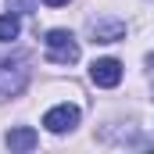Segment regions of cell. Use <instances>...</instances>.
Returning <instances> with one entry per match:
<instances>
[{
  "label": "cell",
  "instance_id": "cell-1",
  "mask_svg": "<svg viewBox=\"0 0 154 154\" xmlns=\"http://www.w3.org/2000/svg\"><path fill=\"white\" fill-rule=\"evenodd\" d=\"M32 75L29 68V57L25 54H11V57H0V97H14L25 90V82Z\"/></svg>",
  "mask_w": 154,
  "mask_h": 154
},
{
  "label": "cell",
  "instance_id": "cell-2",
  "mask_svg": "<svg viewBox=\"0 0 154 154\" xmlns=\"http://www.w3.org/2000/svg\"><path fill=\"white\" fill-rule=\"evenodd\" d=\"M43 43H47V61L50 65H75L79 61V43L68 29H50Z\"/></svg>",
  "mask_w": 154,
  "mask_h": 154
},
{
  "label": "cell",
  "instance_id": "cell-8",
  "mask_svg": "<svg viewBox=\"0 0 154 154\" xmlns=\"http://www.w3.org/2000/svg\"><path fill=\"white\" fill-rule=\"evenodd\" d=\"M47 7H61V4H68V0H43Z\"/></svg>",
  "mask_w": 154,
  "mask_h": 154
},
{
  "label": "cell",
  "instance_id": "cell-7",
  "mask_svg": "<svg viewBox=\"0 0 154 154\" xmlns=\"http://www.w3.org/2000/svg\"><path fill=\"white\" fill-rule=\"evenodd\" d=\"M18 29H22V22L14 14H0V43H11L18 36Z\"/></svg>",
  "mask_w": 154,
  "mask_h": 154
},
{
  "label": "cell",
  "instance_id": "cell-4",
  "mask_svg": "<svg viewBox=\"0 0 154 154\" xmlns=\"http://www.w3.org/2000/svg\"><path fill=\"white\" fill-rule=\"evenodd\" d=\"M90 79H93L97 86H104V90H115L118 82H122V61H115V57L93 61V65H90Z\"/></svg>",
  "mask_w": 154,
  "mask_h": 154
},
{
  "label": "cell",
  "instance_id": "cell-3",
  "mask_svg": "<svg viewBox=\"0 0 154 154\" xmlns=\"http://www.w3.org/2000/svg\"><path fill=\"white\" fill-rule=\"evenodd\" d=\"M43 125H47L50 133H68V129L79 125V108L75 104H57V108H50V111L43 115Z\"/></svg>",
  "mask_w": 154,
  "mask_h": 154
},
{
  "label": "cell",
  "instance_id": "cell-6",
  "mask_svg": "<svg viewBox=\"0 0 154 154\" xmlns=\"http://www.w3.org/2000/svg\"><path fill=\"white\" fill-rule=\"evenodd\" d=\"M36 143H39V133L29 129V125H18V129L7 133V147H11V151H32Z\"/></svg>",
  "mask_w": 154,
  "mask_h": 154
},
{
  "label": "cell",
  "instance_id": "cell-5",
  "mask_svg": "<svg viewBox=\"0 0 154 154\" xmlns=\"http://www.w3.org/2000/svg\"><path fill=\"white\" fill-rule=\"evenodd\" d=\"M90 36H93V43H118V39H125V22H93Z\"/></svg>",
  "mask_w": 154,
  "mask_h": 154
}]
</instances>
